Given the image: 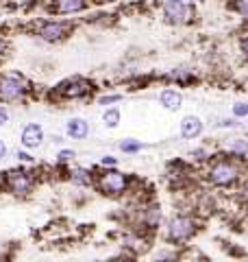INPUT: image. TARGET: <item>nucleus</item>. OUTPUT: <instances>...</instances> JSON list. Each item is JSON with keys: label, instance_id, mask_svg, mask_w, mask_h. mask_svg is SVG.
I'll list each match as a JSON object with an SVG mask.
<instances>
[{"label": "nucleus", "instance_id": "1", "mask_svg": "<svg viewBox=\"0 0 248 262\" xmlns=\"http://www.w3.org/2000/svg\"><path fill=\"white\" fill-rule=\"evenodd\" d=\"M203 179L209 188H233L242 182V162L227 153H218L205 164Z\"/></svg>", "mask_w": 248, "mask_h": 262}, {"label": "nucleus", "instance_id": "2", "mask_svg": "<svg viewBox=\"0 0 248 262\" xmlns=\"http://www.w3.org/2000/svg\"><path fill=\"white\" fill-rule=\"evenodd\" d=\"M196 212H177L163 223V241L170 247H187V243L198 234Z\"/></svg>", "mask_w": 248, "mask_h": 262}, {"label": "nucleus", "instance_id": "3", "mask_svg": "<svg viewBox=\"0 0 248 262\" xmlns=\"http://www.w3.org/2000/svg\"><path fill=\"white\" fill-rule=\"evenodd\" d=\"M131 186H133V177L129 173L115 168H98L96 170V182H94V190L101 192L103 196L109 199H120V196L129 194Z\"/></svg>", "mask_w": 248, "mask_h": 262}, {"label": "nucleus", "instance_id": "4", "mask_svg": "<svg viewBox=\"0 0 248 262\" xmlns=\"http://www.w3.org/2000/svg\"><path fill=\"white\" fill-rule=\"evenodd\" d=\"M72 33H74V22L61 20L59 15L37 18V22H35V35L46 44H61L72 37Z\"/></svg>", "mask_w": 248, "mask_h": 262}, {"label": "nucleus", "instance_id": "5", "mask_svg": "<svg viewBox=\"0 0 248 262\" xmlns=\"http://www.w3.org/2000/svg\"><path fill=\"white\" fill-rule=\"evenodd\" d=\"M33 94V83L20 72H0V103H24Z\"/></svg>", "mask_w": 248, "mask_h": 262}, {"label": "nucleus", "instance_id": "6", "mask_svg": "<svg viewBox=\"0 0 248 262\" xmlns=\"http://www.w3.org/2000/svg\"><path fill=\"white\" fill-rule=\"evenodd\" d=\"M37 175L29 168H11L3 175V186L9 194L18 196V199H27V196H31L35 192L37 179H39Z\"/></svg>", "mask_w": 248, "mask_h": 262}, {"label": "nucleus", "instance_id": "7", "mask_svg": "<svg viewBox=\"0 0 248 262\" xmlns=\"http://www.w3.org/2000/svg\"><path fill=\"white\" fill-rule=\"evenodd\" d=\"M94 83L85 77L81 75H74V77H68L59 81L55 88H53V98H57V101H83V98L92 96L94 92Z\"/></svg>", "mask_w": 248, "mask_h": 262}, {"label": "nucleus", "instance_id": "8", "mask_svg": "<svg viewBox=\"0 0 248 262\" xmlns=\"http://www.w3.org/2000/svg\"><path fill=\"white\" fill-rule=\"evenodd\" d=\"M157 5H159L163 22L170 27H185V24H192L196 18L194 5L185 3V0H159Z\"/></svg>", "mask_w": 248, "mask_h": 262}, {"label": "nucleus", "instance_id": "9", "mask_svg": "<svg viewBox=\"0 0 248 262\" xmlns=\"http://www.w3.org/2000/svg\"><path fill=\"white\" fill-rule=\"evenodd\" d=\"M94 7V0H48V15H83Z\"/></svg>", "mask_w": 248, "mask_h": 262}, {"label": "nucleus", "instance_id": "10", "mask_svg": "<svg viewBox=\"0 0 248 262\" xmlns=\"http://www.w3.org/2000/svg\"><path fill=\"white\" fill-rule=\"evenodd\" d=\"M161 81H165V83H170V85H177V88H187V85L196 83L198 75L189 66H177V68H170L168 72H163Z\"/></svg>", "mask_w": 248, "mask_h": 262}, {"label": "nucleus", "instance_id": "11", "mask_svg": "<svg viewBox=\"0 0 248 262\" xmlns=\"http://www.w3.org/2000/svg\"><path fill=\"white\" fill-rule=\"evenodd\" d=\"M46 140V129L39 122H27L20 131V144L29 151H37Z\"/></svg>", "mask_w": 248, "mask_h": 262}, {"label": "nucleus", "instance_id": "12", "mask_svg": "<svg viewBox=\"0 0 248 262\" xmlns=\"http://www.w3.org/2000/svg\"><path fill=\"white\" fill-rule=\"evenodd\" d=\"M179 134L185 140H198L205 134V120L201 116H196V114H187L179 122Z\"/></svg>", "mask_w": 248, "mask_h": 262}, {"label": "nucleus", "instance_id": "13", "mask_svg": "<svg viewBox=\"0 0 248 262\" xmlns=\"http://www.w3.org/2000/svg\"><path fill=\"white\" fill-rule=\"evenodd\" d=\"M68 182L74 188H94L96 182V168H85V166H70L65 170Z\"/></svg>", "mask_w": 248, "mask_h": 262}, {"label": "nucleus", "instance_id": "14", "mask_svg": "<svg viewBox=\"0 0 248 262\" xmlns=\"http://www.w3.org/2000/svg\"><path fill=\"white\" fill-rule=\"evenodd\" d=\"M157 101H159V105L165 112H179L181 107H183V92L175 85H168V88L159 90Z\"/></svg>", "mask_w": 248, "mask_h": 262}, {"label": "nucleus", "instance_id": "15", "mask_svg": "<svg viewBox=\"0 0 248 262\" xmlns=\"http://www.w3.org/2000/svg\"><path fill=\"white\" fill-rule=\"evenodd\" d=\"M89 131H92V127H89V122L83 116L68 118L65 120V127H63V134L68 136V140H85L89 136Z\"/></svg>", "mask_w": 248, "mask_h": 262}, {"label": "nucleus", "instance_id": "16", "mask_svg": "<svg viewBox=\"0 0 248 262\" xmlns=\"http://www.w3.org/2000/svg\"><path fill=\"white\" fill-rule=\"evenodd\" d=\"M222 153H227V155H231V158L244 162L248 158V140L246 138H231V140L225 144V151Z\"/></svg>", "mask_w": 248, "mask_h": 262}, {"label": "nucleus", "instance_id": "17", "mask_svg": "<svg viewBox=\"0 0 248 262\" xmlns=\"http://www.w3.org/2000/svg\"><path fill=\"white\" fill-rule=\"evenodd\" d=\"M122 122V112L118 105H111V107H105L103 112V125L105 129H118Z\"/></svg>", "mask_w": 248, "mask_h": 262}, {"label": "nucleus", "instance_id": "18", "mask_svg": "<svg viewBox=\"0 0 248 262\" xmlns=\"http://www.w3.org/2000/svg\"><path fill=\"white\" fill-rule=\"evenodd\" d=\"M118 149L124 153V155H135L144 149V142L137 140V138H122L118 142Z\"/></svg>", "mask_w": 248, "mask_h": 262}, {"label": "nucleus", "instance_id": "19", "mask_svg": "<svg viewBox=\"0 0 248 262\" xmlns=\"http://www.w3.org/2000/svg\"><path fill=\"white\" fill-rule=\"evenodd\" d=\"M189 158H192V162H198V164H207L211 158H213V153L209 151V146H196V149L189 151Z\"/></svg>", "mask_w": 248, "mask_h": 262}, {"label": "nucleus", "instance_id": "20", "mask_svg": "<svg viewBox=\"0 0 248 262\" xmlns=\"http://www.w3.org/2000/svg\"><path fill=\"white\" fill-rule=\"evenodd\" d=\"M122 98H124L122 92H113V94H103V96H98V98H96V103H98V105H103V107H111V105H118Z\"/></svg>", "mask_w": 248, "mask_h": 262}, {"label": "nucleus", "instance_id": "21", "mask_svg": "<svg viewBox=\"0 0 248 262\" xmlns=\"http://www.w3.org/2000/svg\"><path fill=\"white\" fill-rule=\"evenodd\" d=\"M74 158H77V151H74V149H61L59 153L55 155V164H59V166H65V164H72Z\"/></svg>", "mask_w": 248, "mask_h": 262}, {"label": "nucleus", "instance_id": "22", "mask_svg": "<svg viewBox=\"0 0 248 262\" xmlns=\"http://www.w3.org/2000/svg\"><path fill=\"white\" fill-rule=\"evenodd\" d=\"M231 112H233V116L239 118V120H244L248 118V101H237L231 105Z\"/></svg>", "mask_w": 248, "mask_h": 262}, {"label": "nucleus", "instance_id": "23", "mask_svg": "<svg viewBox=\"0 0 248 262\" xmlns=\"http://www.w3.org/2000/svg\"><path fill=\"white\" fill-rule=\"evenodd\" d=\"M231 7H233V11L237 15H242V18L248 20V0H233L231 3Z\"/></svg>", "mask_w": 248, "mask_h": 262}, {"label": "nucleus", "instance_id": "24", "mask_svg": "<svg viewBox=\"0 0 248 262\" xmlns=\"http://www.w3.org/2000/svg\"><path fill=\"white\" fill-rule=\"evenodd\" d=\"M118 158H115V155H103V158L101 160H98V168H115V166H118Z\"/></svg>", "mask_w": 248, "mask_h": 262}, {"label": "nucleus", "instance_id": "25", "mask_svg": "<svg viewBox=\"0 0 248 262\" xmlns=\"http://www.w3.org/2000/svg\"><path fill=\"white\" fill-rule=\"evenodd\" d=\"M242 125V122H239V118H222L220 122H216V127L218 129H235V127H239Z\"/></svg>", "mask_w": 248, "mask_h": 262}, {"label": "nucleus", "instance_id": "26", "mask_svg": "<svg viewBox=\"0 0 248 262\" xmlns=\"http://www.w3.org/2000/svg\"><path fill=\"white\" fill-rule=\"evenodd\" d=\"M15 160H18L20 164H35V158H33V155L29 153V149H18L15 151Z\"/></svg>", "mask_w": 248, "mask_h": 262}, {"label": "nucleus", "instance_id": "27", "mask_svg": "<svg viewBox=\"0 0 248 262\" xmlns=\"http://www.w3.org/2000/svg\"><path fill=\"white\" fill-rule=\"evenodd\" d=\"M237 48H239V53H242V57L248 61V35H242L237 39Z\"/></svg>", "mask_w": 248, "mask_h": 262}, {"label": "nucleus", "instance_id": "28", "mask_svg": "<svg viewBox=\"0 0 248 262\" xmlns=\"http://www.w3.org/2000/svg\"><path fill=\"white\" fill-rule=\"evenodd\" d=\"M155 258H157V260H177V258H179V251H177V249H175V251H157Z\"/></svg>", "mask_w": 248, "mask_h": 262}, {"label": "nucleus", "instance_id": "29", "mask_svg": "<svg viewBox=\"0 0 248 262\" xmlns=\"http://www.w3.org/2000/svg\"><path fill=\"white\" fill-rule=\"evenodd\" d=\"M9 118H11V114H9V110H7V105L0 103V127H5L7 122H9Z\"/></svg>", "mask_w": 248, "mask_h": 262}, {"label": "nucleus", "instance_id": "30", "mask_svg": "<svg viewBox=\"0 0 248 262\" xmlns=\"http://www.w3.org/2000/svg\"><path fill=\"white\" fill-rule=\"evenodd\" d=\"M7 53H9V42H7V37L0 33V61L7 57Z\"/></svg>", "mask_w": 248, "mask_h": 262}, {"label": "nucleus", "instance_id": "31", "mask_svg": "<svg viewBox=\"0 0 248 262\" xmlns=\"http://www.w3.org/2000/svg\"><path fill=\"white\" fill-rule=\"evenodd\" d=\"M7 153H9V146H7L5 140H0V160H5V158H7Z\"/></svg>", "mask_w": 248, "mask_h": 262}, {"label": "nucleus", "instance_id": "32", "mask_svg": "<svg viewBox=\"0 0 248 262\" xmlns=\"http://www.w3.org/2000/svg\"><path fill=\"white\" fill-rule=\"evenodd\" d=\"M65 138H68L65 134H63V136L57 134V136H53V138H51V140H53V144H63V142H65Z\"/></svg>", "mask_w": 248, "mask_h": 262}, {"label": "nucleus", "instance_id": "33", "mask_svg": "<svg viewBox=\"0 0 248 262\" xmlns=\"http://www.w3.org/2000/svg\"><path fill=\"white\" fill-rule=\"evenodd\" d=\"M107 3H115V0H94V5H107Z\"/></svg>", "mask_w": 248, "mask_h": 262}, {"label": "nucleus", "instance_id": "34", "mask_svg": "<svg viewBox=\"0 0 248 262\" xmlns=\"http://www.w3.org/2000/svg\"><path fill=\"white\" fill-rule=\"evenodd\" d=\"M185 3H189V5H196V0H185Z\"/></svg>", "mask_w": 248, "mask_h": 262}, {"label": "nucleus", "instance_id": "35", "mask_svg": "<svg viewBox=\"0 0 248 262\" xmlns=\"http://www.w3.org/2000/svg\"><path fill=\"white\" fill-rule=\"evenodd\" d=\"M0 3H5V0H0Z\"/></svg>", "mask_w": 248, "mask_h": 262}, {"label": "nucleus", "instance_id": "36", "mask_svg": "<svg viewBox=\"0 0 248 262\" xmlns=\"http://www.w3.org/2000/svg\"><path fill=\"white\" fill-rule=\"evenodd\" d=\"M246 83H248V79H246Z\"/></svg>", "mask_w": 248, "mask_h": 262}]
</instances>
